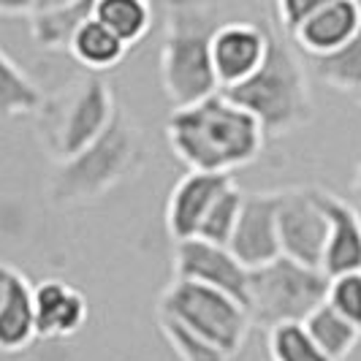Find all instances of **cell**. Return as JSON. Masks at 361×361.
Returning a JSON list of instances; mask_svg holds the SVG:
<instances>
[{
	"mask_svg": "<svg viewBox=\"0 0 361 361\" xmlns=\"http://www.w3.org/2000/svg\"><path fill=\"white\" fill-rule=\"evenodd\" d=\"M38 8V0H0L3 17H33Z\"/></svg>",
	"mask_w": 361,
	"mask_h": 361,
	"instance_id": "28",
	"label": "cell"
},
{
	"mask_svg": "<svg viewBox=\"0 0 361 361\" xmlns=\"http://www.w3.org/2000/svg\"><path fill=\"white\" fill-rule=\"evenodd\" d=\"M353 199L359 201L361 207V158H359V166H356V174H353Z\"/></svg>",
	"mask_w": 361,
	"mask_h": 361,
	"instance_id": "29",
	"label": "cell"
},
{
	"mask_svg": "<svg viewBox=\"0 0 361 361\" xmlns=\"http://www.w3.org/2000/svg\"><path fill=\"white\" fill-rule=\"evenodd\" d=\"M158 318V329H161L163 340L174 350V356L180 361H231L234 356L228 350H223L217 343L201 337L199 331L182 326L174 318L166 315H155Z\"/></svg>",
	"mask_w": 361,
	"mask_h": 361,
	"instance_id": "24",
	"label": "cell"
},
{
	"mask_svg": "<svg viewBox=\"0 0 361 361\" xmlns=\"http://www.w3.org/2000/svg\"><path fill=\"white\" fill-rule=\"evenodd\" d=\"M245 196H247V193H242L236 185H231V188L215 201V207L209 209V215H207V220H204V226H201V231H199L201 239H209V242H217V245H228L236 231L239 215H242Z\"/></svg>",
	"mask_w": 361,
	"mask_h": 361,
	"instance_id": "25",
	"label": "cell"
},
{
	"mask_svg": "<svg viewBox=\"0 0 361 361\" xmlns=\"http://www.w3.org/2000/svg\"><path fill=\"white\" fill-rule=\"evenodd\" d=\"M66 3H73V0H38V8H52V6H66Z\"/></svg>",
	"mask_w": 361,
	"mask_h": 361,
	"instance_id": "30",
	"label": "cell"
},
{
	"mask_svg": "<svg viewBox=\"0 0 361 361\" xmlns=\"http://www.w3.org/2000/svg\"><path fill=\"white\" fill-rule=\"evenodd\" d=\"M223 22L199 0H171L161 44V85L171 106H188L220 90L212 38Z\"/></svg>",
	"mask_w": 361,
	"mask_h": 361,
	"instance_id": "4",
	"label": "cell"
},
{
	"mask_svg": "<svg viewBox=\"0 0 361 361\" xmlns=\"http://www.w3.org/2000/svg\"><path fill=\"white\" fill-rule=\"evenodd\" d=\"M361 30V0H331L286 36L305 57H321L345 47Z\"/></svg>",
	"mask_w": 361,
	"mask_h": 361,
	"instance_id": "14",
	"label": "cell"
},
{
	"mask_svg": "<svg viewBox=\"0 0 361 361\" xmlns=\"http://www.w3.org/2000/svg\"><path fill=\"white\" fill-rule=\"evenodd\" d=\"M169 149L188 169L234 174L264 152L267 130L226 90L177 106L166 120Z\"/></svg>",
	"mask_w": 361,
	"mask_h": 361,
	"instance_id": "1",
	"label": "cell"
},
{
	"mask_svg": "<svg viewBox=\"0 0 361 361\" xmlns=\"http://www.w3.org/2000/svg\"><path fill=\"white\" fill-rule=\"evenodd\" d=\"M95 19H101L128 47H136L152 27V6L149 0H95Z\"/></svg>",
	"mask_w": 361,
	"mask_h": 361,
	"instance_id": "22",
	"label": "cell"
},
{
	"mask_svg": "<svg viewBox=\"0 0 361 361\" xmlns=\"http://www.w3.org/2000/svg\"><path fill=\"white\" fill-rule=\"evenodd\" d=\"M356 101H359V106H361V92H359V95H356Z\"/></svg>",
	"mask_w": 361,
	"mask_h": 361,
	"instance_id": "31",
	"label": "cell"
},
{
	"mask_svg": "<svg viewBox=\"0 0 361 361\" xmlns=\"http://www.w3.org/2000/svg\"><path fill=\"white\" fill-rule=\"evenodd\" d=\"M92 17H95V0H73L66 6L38 8L30 17V36L38 49L68 52L82 25Z\"/></svg>",
	"mask_w": 361,
	"mask_h": 361,
	"instance_id": "17",
	"label": "cell"
},
{
	"mask_svg": "<svg viewBox=\"0 0 361 361\" xmlns=\"http://www.w3.org/2000/svg\"><path fill=\"white\" fill-rule=\"evenodd\" d=\"M155 315L174 318L182 326L199 331L201 337L217 343L223 350L236 356L250 334L253 315L245 302L226 290L209 288L193 280L174 277L158 296Z\"/></svg>",
	"mask_w": 361,
	"mask_h": 361,
	"instance_id": "7",
	"label": "cell"
},
{
	"mask_svg": "<svg viewBox=\"0 0 361 361\" xmlns=\"http://www.w3.org/2000/svg\"><path fill=\"white\" fill-rule=\"evenodd\" d=\"M174 277L226 290L247 305L250 269L236 258L228 245H217L201 236L177 242L174 245Z\"/></svg>",
	"mask_w": 361,
	"mask_h": 361,
	"instance_id": "9",
	"label": "cell"
},
{
	"mask_svg": "<svg viewBox=\"0 0 361 361\" xmlns=\"http://www.w3.org/2000/svg\"><path fill=\"white\" fill-rule=\"evenodd\" d=\"M234 255L247 267L258 269L283 255L280 242V190L247 193L245 207L228 242Z\"/></svg>",
	"mask_w": 361,
	"mask_h": 361,
	"instance_id": "11",
	"label": "cell"
},
{
	"mask_svg": "<svg viewBox=\"0 0 361 361\" xmlns=\"http://www.w3.org/2000/svg\"><path fill=\"white\" fill-rule=\"evenodd\" d=\"M329 239V217L318 199V188L280 190V242L283 255L307 267H321Z\"/></svg>",
	"mask_w": 361,
	"mask_h": 361,
	"instance_id": "8",
	"label": "cell"
},
{
	"mask_svg": "<svg viewBox=\"0 0 361 361\" xmlns=\"http://www.w3.org/2000/svg\"><path fill=\"white\" fill-rule=\"evenodd\" d=\"M305 326H307L310 334L318 340V345L334 361L348 359L361 340L359 326L350 324L343 312H337L329 302H324L318 310H312L307 315V321H305Z\"/></svg>",
	"mask_w": 361,
	"mask_h": 361,
	"instance_id": "21",
	"label": "cell"
},
{
	"mask_svg": "<svg viewBox=\"0 0 361 361\" xmlns=\"http://www.w3.org/2000/svg\"><path fill=\"white\" fill-rule=\"evenodd\" d=\"M226 92L264 126L267 136H288L310 126L315 114L307 57L277 27L271 30V49L264 66Z\"/></svg>",
	"mask_w": 361,
	"mask_h": 361,
	"instance_id": "2",
	"label": "cell"
},
{
	"mask_svg": "<svg viewBox=\"0 0 361 361\" xmlns=\"http://www.w3.org/2000/svg\"><path fill=\"white\" fill-rule=\"evenodd\" d=\"M267 348H269V361H334L310 334L305 321L269 329Z\"/></svg>",
	"mask_w": 361,
	"mask_h": 361,
	"instance_id": "23",
	"label": "cell"
},
{
	"mask_svg": "<svg viewBox=\"0 0 361 361\" xmlns=\"http://www.w3.org/2000/svg\"><path fill=\"white\" fill-rule=\"evenodd\" d=\"M147 161L142 128L120 106L109 128L82 152L54 163L49 177V196L57 204L95 201L117 185L133 180Z\"/></svg>",
	"mask_w": 361,
	"mask_h": 361,
	"instance_id": "3",
	"label": "cell"
},
{
	"mask_svg": "<svg viewBox=\"0 0 361 361\" xmlns=\"http://www.w3.org/2000/svg\"><path fill=\"white\" fill-rule=\"evenodd\" d=\"M90 318V305L82 290L63 280H44L36 286V321L41 340H71Z\"/></svg>",
	"mask_w": 361,
	"mask_h": 361,
	"instance_id": "16",
	"label": "cell"
},
{
	"mask_svg": "<svg viewBox=\"0 0 361 361\" xmlns=\"http://www.w3.org/2000/svg\"><path fill=\"white\" fill-rule=\"evenodd\" d=\"M38 340L36 286L11 264L0 269V348L3 353H22Z\"/></svg>",
	"mask_w": 361,
	"mask_h": 361,
	"instance_id": "13",
	"label": "cell"
},
{
	"mask_svg": "<svg viewBox=\"0 0 361 361\" xmlns=\"http://www.w3.org/2000/svg\"><path fill=\"white\" fill-rule=\"evenodd\" d=\"M128 49H130V47H128L123 38L117 36V33H111L101 19L92 17V19H87V22L82 25V30L76 33L68 54H71L79 66H85L87 71L101 73V71L114 68V66H120Z\"/></svg>",
	"mask_w": 361,
	"mask_h": 361,
	"instance_id": "18",
	"label": "cell"
},
{
	"mask_svg": "<svg viewBox=\"0 0 361 361\" xmlns=\"http://www.w3.org/2000/svg\"><path fill=\"white\" fill-rule=\"evenodd\" d=\"M329 280L331 277L321 267H307L288 255L250 269L247 310L253 324L269 331L280 324L307 321L310 312L326 302Z\"/></svg>",
	"mask_w": 361,
	"mask_h": 361,
	"instance_id": "6",
	"label": "cell"
},
{
	"mask_svg": "<svg viewBox=\"0 0 361 361\" xmlns=\"http://www.w3.org/2000/svg\"><path fill=\"white\" fill-rule=\"evenodd\" d=\"M310 73L343 92H361V30L345 47L321 57H307Z\"/></svg>",
	"mask_w": 361,
	"mask_h": 361,
	"instance_id": "20",
	"label": "cell"
},
{
	"mask_svg": "<svg viewBox=\"0 0 361 361\" xmlns=\"http://www.w3.org/2000/svg\"><path fill=\"white\" fill-rule=\"evenodd\" d=\"M329 3H331V0H274L280 30H283V33H293L305 19L312 17L315 11H321Z\"/></svg>",
	"mask_w": 361,
	"mask_h": 361,
	"instance_id": "27",
	"label": "cell"
},
{
	"mask_svg": "<svg viewBox=\"0 0 361 361\" xmlns=\"http://www.w3.org/2000/svg\"><path fill=\"white\" fill-rule=\"evenodd\" d=\"M47 95L38 87V82L19 66L8 52L0 54V106L3 114L11 117H33L44 106Z\"/></svg>",
	"mask_w": 361,
	"mask_h": 361,
	"instance_id": "19",
	"label": "cell"
},
{
	"mask_svg": "<svg viewBox=\"0 0 361 361\" xmlns=\"http://www.w3.org/2000/svg\"><path fill=\"white\" fill-rule=\"evenodd\" d=\"M117 109L106 82L87 76L47 95L44 106L33 114V128L44 152L60 163L92 145L114 120Z\"/></svg>",
	"mask_w": 361,
	"mask_h": 361,
	"instance_id": "5",
	"label": "cell"
},
{
	"mask_svg": "<svg viewBox=\"0 0 361 361\" xmlns=\"http://www.w3.org/2000/svg\"><path fill=\"white\" fill-rule=\"evenodd\" d=\"M326 302L337 312H343L353 326L361 329V269L334 274L329 280V296Z\"/></svg>",
	"mask_w": 361,
	"mask_h": 361,
	"instance_id": "26",
	"label": "cell"
},
{
	"mask_svg": "<svg viewBox=\"0 0 361 361\" xmlns=\"http://www.w3.org/2000/svg\"><path fill=\"white\" fill-rule=\"evenodd\" d=\"M271 25L234 19L223 22L212 38V60L220 90H231L247 82L267 60L271 49Z\"/></svg>",
	"mask_w": 361,
	"mask_h": 361,
	"instance_id": "10",
	"label": "cell"
},
{
	"mask_svg": "<svg viewBox=\"0 0 361 361\" xmlns=\"http://www.w3.org/2000/svg\"><path fill=\"white\" fill-rule=\"evenodd\" d=\"M234 185L231 174H217V171H196L188 169L166 201V231L174 242L199 236L204 220L215 201Z\"/></svg>",
	"mask_w": 361,
	"mask_h": 361,
	"instance_id": "12",
	"label": "cell"
},
{
	"mask_svg": "<svg viewBox=\"0 0 361 361\" xmlns=\"http://www.w3.org/2000/svg\"><path fill=\"white\" fill-rule=\"evenodd\" d=\"M359 209H361V207H359Z\"/></svg>",
	"mask_w": 361,
	"mask_h": 361,
	"instance_id": "32",
	"label": "cell"
},
{
	"mask_svg": "<svg viewBox=\"0 0 361 361\" xmlns=\"http://www.w3.org/2000/svg\"><path fill=\"white\" fill-rule=\"evenodd\" d=\"M318 199L329 217V239L321 269L334 277L361 269V209L348 204L343 196L318 188Z\"/></svg>",
	"mask_w": 361,
	"mask_h": 361,
	"instance_id": "15",
	"label": "cell"
}]
</instances>
